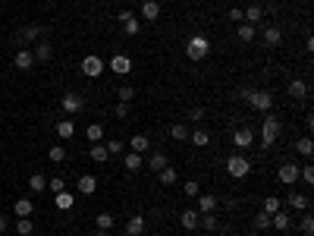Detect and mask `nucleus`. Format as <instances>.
Wrapping results in <instances>:
<instances>
[{
    "label": "nucleus",
    "instance_id": "f257e3e1",
    "mask_svg": "<svg viewBox=\"0 0 314 236\" xmlns=\"http://www.w3.org/2000/svg\"><path fill=\"white\" fill-rule=\"evenodd\" d=\"M211 54V41L204 38V35H192L189 41H185V57H189V60H204V57Z\"/></svg>",
    "mask_w": 314,
    "mask_h": 236
},
{
    "label": "nucleus",
    "instance_id": "f03ea898",
    "mask_svg": "<svg viewBox=\"0 0 314 236\" xmlns=\"http://www.w3.org/2000/svg\"><path fill=\"white\" fill-rule=\"evenodd\" d=\"M226 173L232 176V180H245V176L251 173V161H248L245 155H232V158L226 161Z\"/></svg>",
    "mask_w": 314,
    "mask_h": 236
},
{
    "label": "nucleus",
    "instance_id": "7ed1b4c3",
    "mask_svg": "<svg viewBox=\"0 0 314 236\" xmlns=\"http://www.w3.org/2000/svg\"><path fill=\"white\" fill-rule=\"evenodd\" d=\"M245 101L251 104L254 110H261V113H267L273 107V94L270 91H261V88H254V91H245Z\"/></svg>",
    "mask_w": 314,
    "mask_h": 236
},
{
    "label": "nucleus",
    "instance_id": "20e7f679",
    "mask_svg": "<svg viewBox=\"0 0 314 236\" xmlns=\"http://www.w3.org/2000/svg\"><path fill=\"white\" fill-rule=\"evenodd\" d=\"M280 120H273V116H267V120L261 123V145L264 148H270L273 142H276V136H280Z\"/></svg>",
    "mask_w": 314,
    "mask_h": 236
},
{
    "label": "nucleus",
    "instance_id": "39448f33",
    "mask_svg": "<svg viewBox=\"0 0 314 236\" xmlns=\"http://www.w3.org/2000/svg\"><path fill=\"white\" fill-rule=\"evenodd\" d=\"M104 69H107V63H104L98 54H88L85 60H82V73H85L88 79H98V76L104 73Z\"/></svg>",
    "mask_w": 314,
    "mask_h": 236
},
{
    "label": "nucleus",
    "instance_id": "423d86ee",
    "mask_svg": "<svg viewBox=\"0 0 314 236\" xmlns=\"http://www.w3.org/2000/svg\"><path fill=\"white\" fill-rule=\"evenodd\" d=\"M60 104H63V110H66L69 116H73V113H79V110L85 107V98H82V94H79V91H66Z\"/></svg>",
    "mask_w": 314,
    "mask_h": 236
},
{
    "label": "nucleus",
    "instance_id": "0eeeda50",
    "mask_svg": "<svg viewBox=\"0 0 314 236\" xmlns=\"http://www.w3.org/2000/svg\"><path fill=\"white\" fill-rule=\"evenodd\" d=\"M232 145H236L239 151H248L251 145H254V133L248 126H242V129H236V133H232Z\"/></svg>",
    "mask_w": 314,
    "mask_h": 236
},
{
    "label": "nucleus",
    "instance_id": "6e6552de",
    "mask_svg": "<svg viewBox=\"0 0 314 236\" xmlns=\"http://www.w3.org/2000/svg\"><path fill=\"white\" fill-rule=\"evenodd\" d=\"M107 69H110V73H116V76H129L132 73V60L126 54H116L113 60L107 63Z\"/></svg>",
    "mask_w": 314,
    "mask_h": 236
},
{
    "label": "nucleus",
    "instance_id": "1a4fd4ad",
    "mask_svg": "<svg viewBox=\"0 0 314 236\" xmlns=\"http://www.w3.org/2000/svg\"><path fill=\"white\" fill-rule=\"evenodd\" d=\"M44 32H48V29L35 22V26H26V29L16 35V41H19V44H22V41H41V38H44Z\"/></svg>",
    "mask_w": 314,
    "mask_h": 236
},
{
    "label": "nucleus",
    "instance_id": "9d476101",
    "mask_svg": "<svg viewBox=\"0 0 314 236\" xmlns=\"http://www.w3.org/2000/svg\"><path fill=\"white\" fill-rule=\"evenodd\" d=\"M13 63H16V69L29 73V69L35 66V54H32V51H26V47H19V51H16V57H13Z\"/></svg>",
    "mask_w": 314,
    "mask_h": 236
},
{
    "label": "nucleus",
    "instance_id": "9b49d317",
    "mask_svg": "<svg viewBox=\"0 0 314 236\" xmlns=\"http://www.w3.org/2000/svg\"><path fill=\"white\" fill-rule=\"evenodd\" d=\"M270 227L273 230H280V233H286L289 227H292V217H289V211H276V214H270Z\"/></svg>",
    "mask_w": 314,
    "mask_h": 236
},
{
    "label": "nucleus",
    "instance_id": "f8f14e48",
    "mask_svg": "<svg viewBox=\"0 0 314 236\" xmlns=\"http://www.w3.org/2000/svg\"><path fill=\"white\" fill-rule=\"evenodd\" d=\"M276 176H280L283 186H295V180H298V167H295V164H283V167L276 170Z\"/></svg>",
    "mask_w": 314,
    "mask_h": 236
},
{
    "label": "nucleus",
    "instance_id": "ddd939ff",
    "mask_svg": "<svg viewBox=\"0 0 314 236\" xmlns=\"http://www.w3.org/2000/svg\"><path fill=\"white\" fill-rule=\"evenodd\" d=\"M142 19L145 22H157L160 19V4L157 0H142Z\"/></svg>",
    "mask_w": 314,
    "mask_h": 236
},
{
    "label": "nucleus",
    "instance_id": "4468645a",
    "mask_svg": "<svg viewBox=\"0 0 314 236\" xmlns=\"http://www.w3.org/2000/svg\"><path fill=\"white\" fill-rule=\"evenodd\" d=\"M286 208H292V211H308V208H311V198H308V195H298V192H289V195H286Z\"/></svg>",
    "mask_w": 314,
    "mask_h": 236
},
{
    "label": "nucleus",
    "instance_id": "2eb2a0df",
    "mask_svg": "<svg viewBox=\"0 0 314 236\" xmlns=\"http://www.w3.org/2000/svg\"><path fill=\"white\" fill-rule=\"evenodd\" d=\"M76 186H79V192H82V195H95V189H98V176H95V173H82Z\"/></svg>",
    "mask_w": 314,
    "mask_h": 236
},
{
    "label": "nucleus",
    "instance_id": "dca6fc26",
    "mask_svg": "<svg viewBox=\"0 0 314 236\" xmlns=\"http://www.w3.org/2000/svg\"><path fill=\"white\" fill-rule=\"evenodd\" d=\"M179 223H182V230H198L201 214L195 208H189V211H182V214H179Z\"/></svg>",
    "mask_w": 314,
    "mask_h": 236
},
{
    "label": "nucleus",
    "instance_id": "f3484780",
    "mask_svg": "<svg viewBox=\"0 0 314 236\" xmlns=\"http://www.w3.org/2000/svg\"><path fill=\"white\" fill-rule=\"evenodd\" d=\"M32 54H35V60H41V63H48V60H51V57H54V47H51L48 41H44V38H41V41H35V51H32Z\"/></svg>",
    "mask_w": 314,
    "mask_h": 236
},
{
    "label": "nucleus",
    "instance_id": "a211bd4d",
    "mask_svg": "<svg viewBox=\"0 0 314 236\" xmlns=\"http://www.w3.org/2000/svg\"><path fill=\"white\" fill-rule=\"evenodd\" d=\"M198 198V214H214L217 211V195H195Z\"/></svg>",
    "mask_w": 314,
    "mask_h": 236
},
{
    "label": "nucleus",
    "instance_id": "6ab92c4d",
    "mask_svg": "<svg viewBox=\"0 0 314 236\" xmlns=\"http://www.w3.org/2000/svg\"><path fill=\"white\" fill-rule=\"evenodd\" d=\"M164 167H170V158L164 155V151H154V155L148 158V170H157V173H160Z\"/></svg>",
    "mask_w": 314,
    "mask_h": 236
},
{
    "label": "nucleus",
    "instance_id": "aec40b11",
    "mask_svg": "<svg viewBox=\"0 0 314 236\" xmlns=\"http://www.w3.org/2000/svg\"><path fill=\"white\" fill-rule=\"evenodd\" d=\"M264 41L270 44V47H280V41H283V29H280V26H267V29H264Z\"/></svg>",
    "mask_w": 314,
    "mask_h": 236
},
{
    "label": "nucleus",
    "instance_id": "412c9836",
    "mask_svg": "<svg viewBox=\"0 0 314 236\" xmlns=\"http://www.w3.org/2000/svg\"><path fill=\"white\" fill-rule=\"evenodd\" d=\"M123 164H126V170H129V173H135V170L145 167V155H135V151H129V155L123 158Z\"/></svg>",
    "mask_w": 314,
    "mask_h": 236
},
{
    "label": "nucleus",
    "instance_id": "4be33fe9",
    "mask_svg": "<svg viewBox=\"0 0 314 236\" xmlns=\"http://www.w3.org/2000/svg\"><path fill=\"white\" fill-rule=\"evenodd\" d=\"M189 142L195 148H204V145H211V133L207 129H195V133H189Z\"/></svg>",
    "mask_w": 314,
    "mask_h": 236
},
{
    "label": "nucleus",
    "instance_id": "5701e85b",
    "mask_svg": "<svg viewBox=\"0 0 314 236\" xmlns=\"http://www.w3.org/2000/svg\"><path fill=\"white\" fill-rule=\"evenodd\" d=\"M148 148H151L148 136H132V139H129V151H135V155H145Z\"/></svg>",
    "mask_w": 314,
    "mask_h": 236
},
{
    "label": "nucleus",
    "instance_id": "b1692460",
    "mask_svg": "<svg viewBox=\"0 0 314 236\" xmlns=\"http://www.w3.org/2000/svg\"><path fill=\"white\" fill-rule=\"evenodd\" d=\"M13 211H16V217H32V211H35V205H32V198H16V205H13Z\"/></svg>",
    "mask_w": 314,
    "mask_h": 236
},
{
    "label": "nucleus",
    "instance_id": "393cba45",
    "mask_svg": "<svg viewBox=\"0 0 314 236\" xmlns=\"http://www.w3.org/2000/svg\"><path fill=\"white\" fill-rule=\"evenodd\" d=\"M95 227H98V230H113V227H116V217L110 214V211H101V214L95 217Z\"/></svg>",
    "mask_w": 314,
    "mask_h": 236
},
{
    "label": "nucleus",
    "instance_id": "a878e982",
    "mask_svg": "<svg viewBox=\"0 0 314 236\" xmlns=\"http://www.w3.org/2000/svg\"><path fill=\"white\" fill-rule=\"evenodd\" d=\"M126 233H129V236L145 233V217H142V214H132L129 220H126Z\"/></svg>",
    "mask_w": 314,
    "mask_h": 236
},
{
    "label": "nucleus",
    "instance_id": "bb28decb",
    "mask_svg": "<svg viewBox=\"0 0 314 236\" xmlns=\"http://www.w3.org/2000/svg\"><path fill=\"white\" fill-rule=\"evenodd\" d=\"M289 94H292V98H308V82L305 79H292L289 82Z\"/></svg>",
    "mask_w": 314,
    "mask_h": 236
},
{
    "label": "nucleus",
    "instance_id": "cd10ccee",
    "mask_svg": "<svg viewBox=\"0 0 314 236\" xmlns=\"http://www.w3.org/2000/svg\"><path fill=\"white\" fill-rule=\"evenodd\" d=\"M29 189H32L35 195L44 192V189H48V180H44V173H32V176H29Z\"/></svg>",
    "mask_w": 314,
    "mask_h": 236
},
{
    "label": "nucleus",
    "instance_id": "c85d7f7f",
    "mask_svg": "<svg viewBox=\"0 0 314 236\" xmlns=\"http://www.w3.org/2000/svg\"><path fill=\"white\" fill-rule=\"evenodd\" d=\"M242 16H245L248 26H258V22L264 19V10L261 7H248V10H242Z\"/></svg>",
    "mask_w": 314,
    "mask_h": 236
},
{
    "label": "nucleus",
    "instance_id": "c756f323",
    "mask_svg": "<svg viewBox=\"0 0 314 236\" xmlns=\"http://www.w3.org/2000/svg\"><path fill=\"white\" fill-rule=\"evenodd\" d=\"M54 202H57V208H60V211H69V208L76 205V195H69L66 189H63V192H57V198H54Z\"/></svg>",
    "mask_w": 314,
    "mask_h": 236
},
{
    "label": "nucleus",
    "instance_id": "7c9ffc66",
    "mask_svg": "<svg viewBox=\"0 0 314 236\" xmlns=\"http://www.w3.org/2000/svg\"><path fill=\"white\" fill-rule=\"evenodd\" d=\"M57 136H60V139H73L76 136V123L73 120H60V123H57Z\"/></svg>",
    "mask_w": 314,
    "mask_h": 236
},
{
    "label": "nucleus",
    "instance_id": "2f4dec72",
    "mask_svg": "<svg viewBox=\"0 0 314 236\" xmlns=\"http://www.w3.org/2000/svg\"><path fill=\"white\" fill-rule=\"evenodd\" d=\"M189 133H192V129L185 126V123H173L170 126V139H176V142H185V139H189Z\"/></svg>",
    "mask_w": 314,
    "mask_h": 236
},
{
    "label": "nucleus",
    "instance_id": "473e14b6",
    "mask_svg": "<svg viewBox=\"0 0 314 236\" xmlns=\"http://www.w3.org/2000/svg\"><path fill=\"white\" fill-rule=\"evenodd\" d=\"M85 136H88L91 145H98V142H104V126H101V123H91V126L85 129Z\"/></svg>",
    "mask_w": 314,
    "mask_h": 236
},
{
    "label": "nucleus",
    "instance_id": "72a5a7b5",
    "mask_svg": "<svg viewBox=\"0 0 314 236\" xmlns=\"http://www.w3.org/2000/svg\"><path fill=\"white\" fill-rule=\"evenodd\" d=\"M88 155H91V161H95V164H104V161L110 158V155H107V148H104V142H98V145H91V151H88Z\"/></svg>",
    "mask_w": 314,
    "mask_h": 236
},
{
    "label": "nucleus",
    "instance_id": "f704fd0d",
    "mask_svg": "<svg viewBox=\"0 0 314 236\" xmlns=\"http://www.w3.org/2000/svg\"><path fill=\"white\" fill-rule=\"evenodd\" d=\"M239 41H242V44H251V41H254V26H248V22H239Z\"/></svg>",
    "mask_w": 314,
    "mask_h": 236
},
{
    "label": "nucleus",
    "instance_id": "c9c22d12",
    "mask_svg": "<svg viewBox=\"0 0 314 236\" xmlns=\"http://www.w3.org/2000/svg\"><path fill=\"white\" fill-rule=\"evenodd\" d=\"M16 233H19V236H32V233H35V223H32L29 217H16Z\"/></svg>",
    "mask_w": 314,
    "mask_h": 236
},
{
    "label": "nucleus",
    "instance_id": "e433bc0d",
    "mask_svg": "<svg viewBox=\"0 0 314 236\" xmlns=\"http://www.w3.org/2000/svg\"><path fill=\"white\" fill-rule=\"evenodd\" d=\"M157 180H160V183H164V186H173V183H176V180H179V173H176V170H173V167H164V170H160V173H157Z\"/></svg>",
    "mask_w": 314,
    "mask_h": 236
},
{
    "label": "nucleus",
    "instance_id": "4c0bfd02",
    "mask_svg": "<svg viewBox=\"0 0 314 236\" xmlns=\"http://www.w3.org/2000/svg\"><path fill=\"white\" fill-rule=\"evenodd\" d=\"M280 208H283V202H280V198H276V195H267V198H264V208H261V211H267V214H276Z\"/></svg>",
    "mask_w": 314,
    "mask_h": 236
},
{
    "label": "nucleus",
    "instance_id": "58836bf2",
    "mask_svg": "<svg viewBox=\"0 0 314 236\" xmlns=\"http://www.w3.org/2000/svg\"><path fill=\"white\" fill-rule=\"evenodd\" d=\"M198 227L217 233V230H220V217H214V214H201V223H198Z\"/></svg>",
    "mask_w": 314,
    "mask_h": 236
},
{
    "label": "nucleus",
    "instance_id": "ea45409f",
    "mask_svg": "<svg viewBox=\"0 0 314 236\" xmlns=\"http://www.w3.org/2000/svg\"><path fill=\"white\" fill-rule=\"evenodd\" d=\"M295 151H298V155H305V158H311V151H314V142L305 136V139H298L295 142Z\"/></svg>",
    "mask_w": 314,
    "mask_h": 236
},
{
    "label": "nucleus",
    "instance_id": "a19ab883",
    "mask_svg": "<svg viewBox=\"0 0 314 236\" xmlns=\"http://www.w3.org/2000/svg\"><path fill=\"white\" fill-rule=\"evenodd\" d=\"M48 158H51L54 164H63V161H66V148H63V145H51Z\"/></svg>",
    "mask_w": 314,
    "mask_h": 236
},
{
    "label": "nucleus",
    "instance_id": "79ce46f5",
    "mask_svg": "<svg viewBox=\"0 0 314 236\" xmlns=\"http://www.w3.org/2000/svg\"><path fill=\"white\" fill-rule=\"evenodd\" d=\"M123 29H126V35H129V38H132V35H138V32H142V22H138L135 16H129V19L123 22Z\"/></svg>",
    "mask_w": 314,
    "mask_h": 236
},
{
    "label": "nucleus",
    "instance_id": "37998d69",
    "mask_svg": "<svg viewBox=\"0 0 314 236\" xmlns=\"http://www.w3.org/2000/svg\"><path fill=\"white\" fill-rule=\"evenodd\" d=\"M301 233H305V236L314 233V217H311V211H301Z\"/></svg>",
    "mask_w": 314,
    "mask_h": 236
},
{
    "label": "nucleus",
    "instance_id": "c03bdc74",
    "mask_svg": "<svg viewBox=\"0 0 314 236\" xmlns=\"http://www.w3.org/2000/svg\"><path fill=\"white\" fill-rule=\"evenodd\" d=\"M104 148H107V155H123V142L120 139H107V142H104Z\"/></svg>",
    "mask_w": 314,
    "mask_h": 236
},
{
    "label": "nucleus",
    "instance_id": "a18cd8bd",
    "mask_svg": "<svg viewBox=\"0 0 314 236\" xmlns=\"http://www.w3.org/2000/svg\"><path fill=\"white\" fill-rule=\"evenodd\" d=\"M254 227L258 230H270V214H267V211H258V214H254Z\"/></svg>",
    "mask_w": 314,
    "mask_h": 236
},
{
    "label": "nucleus",
    "instance_id": "49530a36",
    "mask_svg": "<svg viewBox=\"0 0 314 236\" xmlns=\"http://www.w3.org/2000/svg\"><path fill=\"white\" fill-rule=\"evenodd\" d=\"M298 180H305L308 186L314 183V167H311V164H305V167H298Z\"/></svg>",
    "mask_w": 314,
    "mask_h": 236
},
{
    "label": "nucleus",
    "instance_id": "de8ad7c7",
    "mask_svg": "<svg viewBox=\"0 0 314 236\" xmlns=\"http://www.w3.org/2000/svg\"><path fill=\"white\" fill-rule=\"evenodd\" d=\"M116 98H120V101H126V104H129V101L135 98V88H132V85H123L120 91H116Z\"/></svg>",
    "mask_w": 314,
    "mask_h": 236
},
{
    "label": "nucleus",
    "instance_id": "09e8293b",
    "mask_svg": "<svg viewBox=\"0 0 314 236\" xmlns=\"http://www.w3.org/2000/svg\"><path fill=\"white\" fill-rule=\"evenodd\" d=\"M182 192H185V195H192V198H195V195H201V192H198V183H195V180H185Z\"/></svg>",
    "mask_w": 314,
    "mask_h": 236
},
{
    "label": "nucleus",
    "instance_id": "8fccbe9b",
    "mask_svg": "<svg viewBox=\"0 0 314 236\" xmlns=\"http://www.w3.org/2000/svg\"><path fill=\"white\" fill-rule=\"evenodd\" d=\"M48 189H51V192H63V176H54V180H48Z\"/></svg>",
    "mask_w": 314,
    "mask_h": 236
},
{
    "label": "nucleus",
    "instance_id": "3c124183",
    "mask_svg": "<svg viewBox=\"0 0 314 236\" xmlns=\"http://www.w3.org/2000/svg\"><path fill=\"white\" fill-rule=\"evenodd\" d=\"M116 116H120V120L129 116V104H126V101H116Z\"/></svg>",
    "mask_w": 314,
    "mask_h": 236
},
{
    "label": "nucleus",
    "instance_id": "603ef678",
    "mask_svg": "<svg viewBox=\"0 0 314 236\" xmlns=\"http://www.w3.org/2000/svg\"><path fill=\"white\" fill-rule=\"evenodd\" d=\"M229 19L236 22V26H239V22H245V16H242V10H239V7H232V10H229Z\"/></svg>",
    "mask_w": 314,
    "mask_h": 236
},
{
    "label": "nucleus",
    "instance_id": "864d4df0",
    "mask_svg": "<svg viewBox=\"0 0 314 236\" xmlns=\"http://www.w3.org/2000/svg\"><path fill=\"white\" fill-rule=\"evenodd\" d=\"M189 116H192V120H204V107H192Z\"/></svg>",
    "mask_w": 314,
    "mask_h": 236
},
{
    "label": "nucleus",
    "instance_id": "5fc2aeb1",
    "mask_svg": "<svg viewBox=\"0 0 314 236\" xmlns=\"http://www.w3.org/2000/svg\"><path fill=\"white\" fill-rule=\"evenodd\" d=\"M7 227H10V220H7L4 214H0V233H7Z\"/></svg>",
    "mask_w": 314,
    "mask_h": 236
},
{
    "label": "nucleus",
    "instance_id": "6e6d98bb",
    "mask_svg": "<svg viewBox=\"0 0 314 236\" xmlns=\"http://www.w3.org/2000/svg\"><path fill=\"white\" fill-rule=\"evenodd\" d=\"M95 236H110V230H95Z\"/></svg>",
    "mask_w": 314,
    "mask_h": 236
},
{
    "label": "nucleus",
    "instance_id": "4d7b16f0",
    "mask_svg": "<svg viewBox=\"0 0 314 236\" xmlns=\"http://www.w3.org/2000/svg\"><path fill=\"white\" fill-rule=\"evenodd\" d=\"M135 236H148V233H135Z\"/></svg>",
    "mask_w": 314,
    "mask_h": 236
}]
</instances>
